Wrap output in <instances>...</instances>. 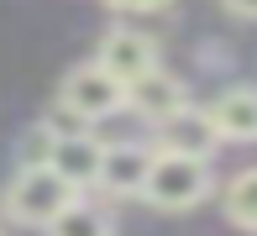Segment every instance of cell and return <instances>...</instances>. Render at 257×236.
<instances>
[{"mask_svg": "<svg viewBox=\"0 0 257 236\" xmlns=\"http://www.w3.org/2000/svg\"><path fill=\"white\" fill-rule=\"evenodd\" d=\"M153 142L163 152H189V158H215V152H220V132L210 126V115L200 110V105H189V100H184L173 115L158 121Z\"/></svg>", "mask_w": 257, "mask_h": 236, "instance_id": "5b68a950", "label": "cell"}, {"mask_svg": "<svg viewBox=\"0 0 257 236\" xmlns=\"http://www.w3.org/2000/svg\"><path fill=\"white\" fill-rule=\"evenodd\" d=\"M58 105L74 110L84 126H100V121H110L115 110H126V89L115 84L100 63H79V68H68V74H63Z\"/></svg>", "mask_w": 257, "mask_h": 236, "instance_id": "3957f363", "label": "cell"}, {"mask_svg": "<svg viewBox=\"0 0 257 236\" xmlns=\"http://www.w3.org/2000/svg\"><path fill=\"white\" fill-rule=\"evenodd\" d=\"M74 194H79V189L68 184L53 163H32V168H21L16 179H11V189H6V215L16 220V226L42 231Z\"/></svg>", "mask_w": 257, "mask_h": 236, "instance_id": "7a4b0ae2", "label": "cell"}, {"mask_svg": "<svg viewBox=\"0 0 257 236\" xmlns=\"http://www.w3.org/2000/svg\"><path fill=\"white\" fill-rule=\"evenodd\" d=\"M226 215L236 220L241 231H257V168H241L236 179L226 184Z\"/></svg>", "mask_w": 257, "mask_h": 236, "instance_id": "8fae6325", "label": "cell"}, {"mask_svg": "<svg viewBox=\"0 0 257 236\" xmlns=\"http://www.w3.org/2000/svg\"><path fill=\"white\" fill-rule=\"evenodd\" d=\"M42 231H48V236H115V220H110V210H105V205L74 194Z\"/></svg>", "mask_w": 257, "mask_h": 236, "instance_id": "30bf717a", "label": "cell"}, {"mask_svg": "<svg viewBox=\"0 0 257 236\" xmlns=\"http://www.w3.org/2000/svg\"><path fill=\"white\" fill-rule=\"evenodd\" d=\"M205 115L220 132V142H257V89L252 84L220 89L215 100L205 105Z\"/></svg>", "mask_w": 257, "mask_h": 236, "instance_id": "ba28073f", "label": "cell"}, {"mask_svg": "<svg viewBox=\"0 0 257 236\" xmlns=\"http://www.w3.org/2000/svg\"><path fill=\"white\" fill-rule=\"evenodd\" d=\"M100 158H105V142L89 132V126H84V132H68V137H53V152H48V163L79 189V194H84V189H95Z\"/></svg>", "mask_w": 257, "mask_h": 236, "instance_id": "52a82bcc", "label": "cell"}, {"mask_svg": "<svg viewBox=\"0 0 257 236\" xmlns=\"http://www.w3.org/2000/svg\"><path fill=\"white\" fill-rule=\"evenodd\" d=\"M147 163H153V147L147 142H105V158H100V179L95 189L115 199H137L147 179Z\"/></svg>", "mask_w": 257, "mask_h": 236, "instance_id": "8992f818", "label": "cell"}, {"mask_svg": "<svg viewBox=\"0 0 257 236\" xmlns=\"http://www.w3.org/2000/svg\"><path fill=\"white\" fill-rule=\"evenodd\" d=\"M184 100H189V89H184L173 74H163V68H147L142 79H132V84H126V105H132L137 115H147L153 126L163 121V115H173Z\"/></svg>", "mask_w": 257, "mask_h": 236, "instance_id": "9c48e42d", "label": "cell"}, {"mask_svg": "<svg viewBox=\"0 0 257 236\" xmlns=\"http://www.w3.org/2000/svg\"><path fill=\"white\" fill-rule=\"evenodd\" d=\"M105 6H115V11H168L173 0H105Z\"/></svg>", "mask_w": 257, "mask_h": 236, "instance_id": "4fadbf2b", "label": "cell"}, {"mask_svg": "<svg viewBox=\"0 0 257 236\" xmlns=\"http://www.w3.org/2000/svg\"><path fill=\"white\" fill-rule=\"evenodd\" d=\"M210 189H215L210 158L153 147V163H147V179H142V199L147 205H158V210H194L200 199H210Z\"/></svg>", "mask_w": 257, "mask_h": 236, "instance_id": "6da1fadb", "label": "cell"}, {"mask_svg": "<svg viewBox=\"0 0 257 236\" xmlns=\"http://www.w3.org/2000/svg\"><path fill=\"white\" fill-rule=\"evenodd\" d=\"M95 63L126 89L132 79H142L147 68H158V42L147 37V32H137V27H110L105 42H100V58H95Z\"/></svg>", "mask_w": 257, "mask_h": 236, "instance_id": "277c9868", "label": "cell"}, {"mask_svg": "<svg viewBox=\"0 0 257 236\" xmlns=\"http://www.w3.org/2000/svg\"><path fill=\"white\" fill-rule=\"evenodd\" d=\"M220 6H226L236 21H257V0H220Z\"/></svg>", "mask_w": 257, "mask_h": 236, "instance_id": "5bb4252c", "label": "cell"}, {"mask_svg": "<svg viewBox=\"0 0 257 236\" xmlns=\"http://www.w3.org/2000/svg\"><path fill=\"white\" fill-rule=\"evenodd\" d=\"M48 152H53V132H48L42 121L21 132V142H16V163H21V168H32V163H48Z\"/></svg>", "mask_w": 257, "mask_h": 236, "instance_id": "7c38bea8", "label": "cell"}]
</instances>
